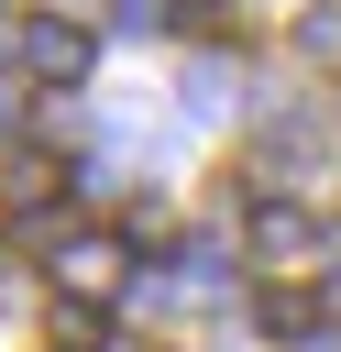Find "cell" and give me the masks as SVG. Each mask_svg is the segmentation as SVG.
Listing matches in <instances>:
<instances>
[{
  "label": "cell",
  "instance_id": "9",
  "mask_svg": "<svg viewBox=\"0 0 341 352\" xmlns=\"http://www.w3.org/2000/svg\"><path fill=\"white\" fill-rule=\"evenodd\" d=\"M319 319H341V264H319Z\"/></svg>",
  "mask_w": 341,
  "mask_h": 352
},
{
  "label": "cell",
  "instance_id": "7",
  "mask_svg": "<svg viewBox=\"0 0 341 352\" xmlns=\"http://www.w3.org/2000/svg\"><path fill=\"white\" fill-rule=\"evenodd\" d=\"M176 22H187V33H231V22H242V11H231V0H187V11H176Z\"/></svg>",
  "mask_w": 341,
  "mask_h": 352
},
{
  "label": "cell",
  "instance_id": "5",
  "mask_svg": "<svg viewBox=\"0 0 341 352\" xmlns=\"http://www.w3.org/2000/svg\"><path fill=\"white\" fill-rule=\"evenodd\" d=\"M44 352H110V319L77 308V297H55V308H44Z\"/></svg>",
  "mask_w": 341,
  "mask_h": 352
},
{
  "label": "cell",
  "instance_id": "11",
  "mask_svg": "<svg viewBox=\"0 0 341 352\" xmlns=\"http://www.w3.org/2000/svg\"><path fill=\"white\" fill-rule=\"evenodd\" d=\"M308 352H341V341H308Z\"/></svg>",
  "mask_w": 341,
  "mask_h": 352
},
{
  "label": "cell",
  "instance_id": "3",
  "mask_svg": "<svg viewBox=\"0 0 341 352\" xmlns=\"http://www.w3.org/2000/svg\"><path fill=\"white\" fill-rule=\"evenodd\" d=\"M110 286H121V242H110V231H77V242L55 253V297H77V308H99Z\"/></svg>",
  "mask_w": 341,
  "mask_h": 352
},
{
  "label": "cell",
  "instance_id": "1",
  "mask_svg": "<svg viewBox=\"0 0 341 352\" xmlns=\"http://www.w3.org/2000/svg\"><path fill=\"white\" fill-rule=\"evenodd\" d=\"M11 55H22V77H33V88H77V77L99 66V33H88V22H66V11H22Z\"/></svg>",
  "mask_w": 341,
  "mask_h": 352
},
{
  "label": "cell",
  "instance_id": "6",
  "mask_svg": "<svg viewBox=\"0 0 341 352\" xmlns=\"http://www.w3.org/2000/svg\"><path fill=\"white\" fill-rule=\"evenodd\" d=\"M297 55L341 66V0H308V11H297Z\"/></svg>",
  "mask_w": 341,
  "mask_h": 352
},
{
  "label": "cell",
  "instance_id": "2",
  "mask_svg": "<svg viewBox=\"0 0 341 352\" xmlns=\"http://www.w3.org/2000/svg\"><path fill=\"white\" fill-rule=\"evenodd\" d=\"M242 242H253V253H264L275 275H319L308 253H319L330 231H319V209H297V198H253V220H242Z\"/></svg>",
  "mask_w": 341,
  "mask_h": 352
},
{
  "label": "cell",
  "instance_id": "4",
  "mask_svg": "<svg viewBox=\"0 0 341 352\" xmlns=\"http://www.w3.org/2000/svg\"><path fill=\"white\" fill-rule=\"evenodd\" d=\"M253 319H264L275 341H297V352L319 341V297H308V286H264V308H253Z\"/></svg>",
  "mask_w": 341,
  "mask_h": 352
},
{
  "label": "cell",
  "instance_id": "10",
  "mask_svg": "<svg viewBox=\"0 0 341 352\" xmlns=\"http://www.w3.org/2000/svg\"><path fill=\"white\" fill-rule=\"evenodd\" d=\"M44 11H66V22H88V11H99V0H44Z\"/></svg>",
  "mask_w": 341,
  "mask_h": 352
},
{
  "label": "cell",
  "instance_id": "12",
  "mask_svg": "<svg viewBox=\"0 0 341 352\" xmlns=\"http://www.w3.org/2000/svg\"><path fill=\"white\" fill-rule=\"evenodd\" d=\"M110 352H143V341H110Z\"/></svg>",
  "mask_w": 341,
  "mask_h": 352
},
{
  "label": "cell",
  "instance_id": "8",
  "mask_svg": "<svg viewBox=\"0 0 341 352\" xmlns=\"http://www.w3.org/2000/svg\"><path fill=\"white\" fill-rule=\"evenodd\" d=\"M110 22H132V33H154V22H165V0H110Z\"/></svg>",
  "mask_w": 341,
  "mask_h": 352
}]
</instances>
